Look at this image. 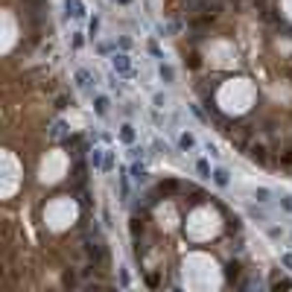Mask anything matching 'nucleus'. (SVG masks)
I'll return each instance as SVG.
<instances>
[{"mask_svg": "<svg viewBox=\"0 0 292 292\" xmlns=\"http://www.w3.org/2000/svg\"><path fill=\"white\" fill-rule=\"evenodd\" d=\"M120 137H123V143H135V129L126 123V126H123V132H120Z\"/></svg>", "mask_w": 292, "mask_h": 292, "instance_id": "9d476101", "label": "nucleus"}, {"mask_svg": "<svg viewBox=\"0 0 292 292\" xmlns=\"http://www.w3.org/2000/svg\"><path fill=\"white\" fill-rule=\"evenodd\" d=\"M94 108H97L99 117H105V114H108V99H105V97H97V99H94Z\"/></svg>", "mask_w": 292, "mask_h": 292, "instance_id": "0eeeda50", "label": "nucleus"}, {"mask_svg": "<svg viewBox=\"0 0 292 292\" xmlns=\"http://www.w3.org/2000/svg\"><path fill=\"white\" fill-rule=\"evenodd\" d=\"M67 3V15H73V18H85V6H82V0H64Z\"/></svg>", "mask_w": 292, "mask_h": 292, "instance_id": "f03ea898", "label": "nucleus"}, {"mask_svg": "<svg viewBox=\"0 0 292 292\" xmlns=\"http://www.w3.org/2000/svg\"><path fill=\"white\" fill-rule=\"evenodd\" d=\"M50 135H53V137H61V135H64V123H61V120H56V123H53V129H50Z\"/></svg>", "mask_w": 292, "mask_h": 292, "instance_id": "4468645a", "label": "nucleus"}, {"mask_svg": "<svg viewBox=\"0 0 292 292\" xmlns=\"http://www.w3.org/2000/svg\"><path fill=\"white\" fill-rule=\"evenodd\" d=\"M178 146L187 152V149H193V146H196V137H193V135H181V137H178Z\"/></svg>", "mask_w": 292, "mask_h": 292, "instance_id": "1a4fd4ad", "label": "nucleus"}, {"mask_svg": "<svg viewBox=\"0 0 292 292\" xmlns=\"http://www.w3.org/2000/svg\"><path fill=\"white\" fill-rule=\"evenodd\" d=\"M272 290H278V292H281V290H292V281H290V278H284V281H275V284H272Z\"/></svg>", "mask_w": 292, "mask_h": 292, "instance_id": "dca6fc26", "label": "nucleus"}, {"mask_svg": "<svg viewBox=\"0 0 292 292\" xmlns=\"http://www.w3.org/2000/svg\"><path fill=\"white\" fill-rule=\"evenodd\" d=\"M120 3H132V0H120Z\"/></svg>", "mask_w": 292, "mask_h": 292, "instance_id": "5701e85b", "label": "nucleus"}, {"mask_svg": "<svg viewBox=\"0 0 292 292\" xmlns=\"http://www.w3.org/2000/svg\"><path fill=\"white\" fill-rule=\"evenodd\" d=\"M91 164L102 170V164H105V158H102V152H99V149H94V152H91Z\"/></svg>", "mask_w": 292, "mask_h": 292, "instance_id": "f8f14e48", "label": "nucleus"}, {"mask_svg": "<svg viewBox=\"0 0 292 292\" xmlns=\"http://www.w3.org/2000/svg\"><path fill=\"white\" fill-rule=\"evenodd\" d=\"M114 67L120 73H129V56H114Z\"/></svg>", "mask_w": 292, "mask_h": 292, "instance_id": "6e6552de", "label": "nucleus"}, {"mask_svg": "<svg viewBox=\"0 0 292 292\" xmlns=\"http://www.w3.org/2000/svg\"><path fill=\"white\" fill-rule=\"evenodd\" d=\"M158 190H161L164 196H173L175 190H181V184H178V181H161V184H158Z\"/></svg>", "mask_w": 292, "mask_h": 292, "instance_id": "423d86ee", "label": "nucleus"}, {"mask_svg": "<svg viewBox=\"0 0 292 292\" xmlns=\"http://www.w3.org/2000/svg\"><path fill=\"white\" fill-rule=\"evenodd\" d=\"M214 181H216V187H228L231 178H228V173H225L222 167H216V170H214Z\"/></svg>", "mask_w": 292, "mask_h": 292, "instance_id": "39448f33", "label": "nucleus"}, {"mask_svg": "<svg viewBox=\"0 0 292 292\" xmlns=\"http://www.w3.org/2000/svg\"><path fill=\"white\" fill-rule=\"evenodd\" d=\"M132 178H135L137 184H143V181H146V167H143V164H132Z\"/></svg>", "mask_w": 292, "mask_h": 292, "instance_id": "20e7f679", "label": "nucleus"}, {"mask_svg": "<svg viewBox=\"0 0 292 292\" xmlns=\"http://www.w3.org/2000/svg\"><path fill=\"white\" fill-rule=\"evenodd\" d=\"M97 32H99V18H94L91 26H88V35H97Z\"/></svg>", "mask_w": 292, "mask_h": 292, "instance_id": "6ab92c4d", "label": "nucleus"}, {"mask_svg": "<svg viewBox=\"0 0 292 292\" xmlns=\"http://www.w3.org/2000/svg\"><path fill=\"white\" fill-rule=\"evenodd\" d=\"M120 284H123V287H129V272H126V269L120 272Z\"/></svg>", "mask_w": 292, "mask_h": 292, "instance_id": "aec40b11", "label": "nucleus"}, {"mask_svg": "<svg viewBox=\"0 0 292 292\" xmlns=\"http://www.w3.org/2000/svg\"><path fill=\"white\" fill-rule=\"evenodd\" d=\"M284 266H287V269H292V254H284Z\"/></svg>", "mask_w": 292, "mask_h": 292, "instance_id": "4be33fe9", "label": "nucleus"}, {"mask_svg": "<svg viewBox=\"0 0 292 292\" xmlns=\"http://www.w3.org/2000/svg\"><path fill=\"white\" fill-rule=\"evenodd\" d=\"M284 208H287V211H292V196H284Z\"/></svg>", "mask_w": 292, "mask_h": 292, "instance_id": "412c9836", "label": "nucleus"}, {"mask_svg": "<svg viewBox=\"0 0 292 292\" xmlns=\"http://www.w3.org/2000/svg\"><path fill=\"white\" fill-rule=\"evenodd\" d=\"M173 76H175V73H173V67L161 64V79H164V82H173Z\"/></svg>", "mask_w": 292, "mask_h": 292, "instance_id": "f3484780", "label": "nucleus"}, {"mask_svg": "<svg viewBox=\"0 0 292 292\" xmlns=\"http://www.w3.org/2000/svg\"><path fill=\"white\" fill-rule=\"evenodd\" d=\"M225 275H228V281H234V278L240 275V263H228V269H225Z\"/></svg>", "mask_w": 292, "mask_h": 292, "instance_id": "2eb2a0df", "label": "nucleus"}, {"mask_svg": "<svg viewBox=\"0 0 292 292\" xmlns=\"http://www.w3.org/2000/svg\"><path fill=\"white\" fill-rule=\"evenodd\" d=\"M76 82H79L82 88H91V73H88V70H79V73H76Z\"/></svg>", "mask_w": 292, "mask_h": 292, "instance_id": "9b49d317", "label": "nucleus"}, {"mask_svg": "<svg viewBox=\"0 0 292 292\" xmlns=\"http://www.w3.org/2000/svg\"><path fill=\"white\" fill-rule=\"evenodd\" d=\"M196 170H199V175H205V178H211V175H214V173H211V164H208V161H199V164H196Z\"/></svg>", "mask_w": 292, "mask_h": 292, "instance_id": "ddd939ff", "label": "nucleus"}, {"mask_svg": "<svg viewBox=\"0 0 292 292\" xmlns=\"http://www.w3.org/2000/svg\"><path fill=\"white\" fill-rule=\"evenodd\" d=\"M269 196H272V193H269V190H263V187L254 193V199H257V202H269Z\"/></svg>", "mask_w": 292, "mask_h": 292, "instance_id": "a211bd4d", "label": "nucleus"}, {"mask_svg": "<svg viewBox=\"0 0 292 292\" xmlns=\"http://www.w3.org/2000/svg\"><path fill=\"white\" fill-rule=\"evenodd\" d=\"M249 158L257 164H266V149L263 146H249Z\"/></svg>", "mask_w": 292, "mask_h": 292, "instance_id": "7ed1b4c3", "label": "nucleus"}, {"mask_svg": "<svg viewBox=\"0 0 292 292\" xmlns=\"http://www.w3.org/2000/svg\"><path fill=\"white\" fill-rule=\"evenodd\" d=\"M85 252H88V257H91V263H94V266H99V263H102V257H105L102 243H99L97 237H94V240H91V237H85Z\"/></svg>", "mask_w": 292, "mask_h": 292, "instance_id": "f257e3e1", "label": "nucleus"}]
</instances>
